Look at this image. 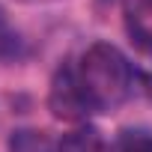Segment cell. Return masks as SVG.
I'll list each match as a JSON object with an SVG mask.
<instances>
[{
    "mask_svg": "<svg viewBox=\"0 0 152 152\" xmlns=\"http://www.w3.org/2000/svg\"><path fill=\"white\" fill-rule=\"evenodd\" d=\"M78 81L93 104V110H113L119 107L128 93L134 90V72L128 60L110 42H96L84 51L78 63Z\"/></svg>",
    "mask_w": 152,
    "mask_h": 152,
    "instance_id": "obj_1",
    "label": "cell"
},
{
    "mask_svg": "<svg viewBox=\"0 0 152 152\" xmlns=\"http://www.w3.org/2000/svg\"><path fill=\"white\" fill-rule=\"evenodd\" d=\"M48 107L57 119H66V122H81L87 119L93 110L81 81H78V69H69L63 66L57 75H54V81H51V93H48Z\"/></svg>",
    "mask_w": 152,
    "mask_h": 152,
    "instance_id": "obj_2",
    "label": "cell"
},
{
    "mask_svg": "<svg viewBox=\"0 0 152 152\" xmlns=\"http://www.w3.org/2000/svg\"><path fill=\"white\" fill-rule=\"evenodd\" d=\"M125 30L128 39L152 57V0H131L125 9Z\"/></svg>",
    "mask_w": 152,
    "mask_h": 152,
    "instance_id": "obj_3",
    "label": "cell"
},
{
    "mask_svg": "<svg viewBox=\"0 0 152 152\" xmlns=\"http://www.w3.org/2000/svg\"><path fill=\"white\" fill-rule=\"evenodd\" d=\"M57 152H104V143H102V134L93 125H81L60 140Z\"/></svg>",
    "mask_w": 152,
    "mask_h": 152,
    "instance_id": "obj_4",
    "label": "cell"
},
{
    "mask_svg": "<svg viewBox=\"0 0 152 152\" xmlns=\"http://www.w3.org/2000/svg\"><path fill=\"white\" fill-rule=\"evenodd\" d=\"M9 149L12 152H54L51 140L42 131H15L9 140Z\"/></svg>",
    "mask_w": 152,
    "mask_h": 152,
    "instance_id": "obj_5",
    "label": "cell"
},
{
    "mask_svg": "<svg viewBox=\"0 0 152 152\" xmlns=\"http://www.w3.org/2000/svg\"><path fill=\"white\" fill-rule=\"evenodd\" d=\"M119 152H152V131L128 128L119 137Z\"/></svg>",
    "mask_w": 152,
    "mask_h": 152,
    "instance_id": "obj_6",
    "label": "cell"
},
{
    "mask_svg": "<svg viewBox=\"0 0 152 152\" xmlns=\"http://www.w3.org/2000/svg\"><path fill=\"white\" fill-rule=\"evenodd\" d=\"M15 57H21V39L9 27L6 15L0 12V60H15Z\"/></svg>",
    "mask_w": 152,
    "mask_h": 152,
    "instance_id": "obj_7",
    "label": "cell"
}]
</instances>
